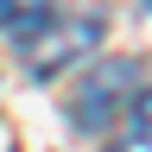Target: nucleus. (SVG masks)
Masks as SVG:
<instances>
[{"instance_id":"obj_1","label":"nucleus","mask_w":152,"mask_h":152,"mask_svg":"<svg viewBox=\"0 0 152 152\" xmlns=\"http://www.w3.org/2000/svg\"><path fill=\"white\" fill-rule=\"evenodd\" d=\"M102 45V19H57V13H45V19H32L26 32H13V51H19V64H26L38 83H51V76H64V70H76L83 57Z\"/></svg>"},{"instance_id":"obj_2","label":"nucleus","mask_w":152,"mask_h":152,"mask_svg":"<svg viewBox=\"0 0 152 152\" xmlns=\"http://www.w3.org/2000/svg\"><path fill=\"white\" fill-rule=\"evenodd\" d=\"M140 95V64H89L70 95V127L76 133H108Z\"/></svg>"},{"instance_id":"obj_3","label":"nucleus","mask_w":152,"mask_h":152,"mask_svg":"<svg viewBox=\"0 0 152 152\" xmlns=\"http://www.w3.org/2000/svg\"><path fill=\"white\" fill-rule=\"evenodd\" d=\"M108 152H152V89H140V95L127 102V114L114 121Z\"/></svg>"},{"instance_id":"obj_4","label":"nucleus","mask_w":152,"mask_h":152,"mask_svg":"<svg viewBox=\"0 0 152 152\" xmlns=\"http://www.w3.org/2000/svg\"><path fill=\"white\" fill-rule=\"evenodd\" d=\"M45 13H51V0H0V32H26Z\"/></svg>"}]
</instances>
